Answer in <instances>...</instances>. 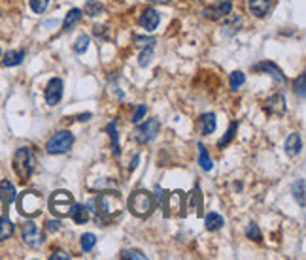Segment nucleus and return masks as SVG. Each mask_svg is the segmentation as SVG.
<instances>
[{"instance_id":"nucleus-1","label":"nucleus","mask_w":306,"mask_h":260,"mask_svg":"<svg viewBox=\"0 0 306 260\" xmlns=\"http://www.w3.org/2000/svg\"><path fill=\"white\" fill-rule=\"evenodd\" d=\"M36 168V157L28 147H19L14 155V170L21 181H26Z\"/></svg>"},{"instance_id":"nucleus-2","label":"nucleus","mask_w":306,"mask_h":260,"mask_svg":"<svg viewBox=\"0 0 306 260\" xmlns=\"http://www.w3.org/2000/svg\"><path fill=\"white\" fill-rule=\"evenodd\" d=\"M153 206H155L153 196L148 191H136L128 198V211L140 219L150 217L153 211Z\"/></svg>"},{"instance_id":"nucleus-3","label":"nucleus","mask_w":306,"mask_h":260,"mask_svg":"<svg viewBox=\"0 0 306 260\" xmlns=\"http://www.w3.org/2000/svg\"><path fill=\"white\" fill-rule=\"evenodd\" d=\"M74 145V134L70 130H59L51 136L46 143V151L50 155H64Z\"/></svg>"},{"instance_id":"nucleus-4","label":"nucleus","mask_w":306,"mask_h":260,"mask_svg":"<svg viewBox=\"0 0 306 260\" xmlns=\"http://www.w3.org/2000/svg\"><path fill=\"white\" fill-rule=\"evenodd\" d=\"M159 130H161V123H159V119H148L146 123L136 126V130L132 132V140L136 143H140V145H146V143L153 142L157 134H159Z\"/></svg>"},{"instance_id":"nucleus-5","label":"nucleus","mask_w":306,"mask_h":260,"mask_svg":"<svg viewBox=\"0 0 306 260\" xmlns=\"http://www.w3.org/2000/svg\"><path fill=\"white\" fill-rule=\"evenodd\" d=\"M17 208L21 215H28V217L38 215L42 210V196L38 193H23L17 202Z\"/></svg>"},{"instance_id":"nucleus-6","label":"nucleus","mask_w":306,"mask_h":260,"mask_svg":"<svg viewBox=\"0 0 306 260\" xmlns=\"http://www.w3.org/2000/svg\"><path fill=\"white\" fill-rule=\"evenodd\" d=\"M74 204V198L72 194L66 193V191H57L53 193V196L50 198V210L59 215V217H64V215H70V208Z\"/></svg>"},{"instance_id":"nucleus-7","label":"nucleus","mask_w":306,"mask_h":260,"mask_svg":"<svg viewBox=\"0 0 306 260\" xmlns=\"http://www.w3.org/2000/svg\"><path fill=\"white\" fill-rule=\"evenodd\" d=\"M21 236H23L25 244L28 245V247H32V249H38V247H42L44 245L42 230L36 227V223H32V221H26L25 225L21 227Z\"/></svg>"},{"instance_id":"nucleus-8","label":"nucleus","mask_w":306,"mask_h":260,"mask_svg":"<svg viewBox=\"0 0 306 260\" xmlns=\"http://www.w3.org/2000/svg\"><path fill=\"white\" fill-rule=\"evenodd\" d=\"M230 13H232V2L230 0L216 2V4H210L202 9V17L210 19V21H220L223 17H229Z\"/></svg>"},{"instance_id":"nucleus-9","label":"nucleus","mask_w":306,"mask_h":260,"mask_svg":"<svg viewBox=\"0 0 306 260\" xmlns=\"http://www.w3.org/2000/svg\"><path fill=\"white\" fill-rule=\"evenodd\" d=\"M62 92H64V85L60 77H53L50 79V83L46 87V102L48 106H57L62 98Z\"/></svg>"},{"instance_id":"nucleus-10","label":"nucleus","mask_w":306,"mask_h":260,"mask_svg":"<svg viewBox=\"0 0 306 260\" xmlns=\"http://www.w3.org/2000/svg\"><path fill=\"white\" fill-rule=\"evenodd\" d=\"M263 108L268 115H284V113H286V96L280 94V92L272 94L270 98L264 100Z\"/></svg>"},{"instance_id":"nucleus-11","label":"nucleus","mask_w":306,"mask_h":260,"mask_svg":"<svg viewBox=\"0 0 306 260\" xmlns=\"http://www.w3.org/2000/svg\"><path fill=\"white\" fill-rule=\"evenodd\" d=\"M138 23H140V26L146 28L148 32H153V30L159 26V23H161V15H159L153 8H146L144 11L140 13Z\"/></svg>"},{"instance_id":"nucleus-12","label":"nucleus","mask_w":306,"mask_h":260,"mask_svg":"<svg viewBox=\"0 0 306 260\" xmlns=\"http://www.w3.org/2000/svg\"><path fill=\"white\" fill-rule=\"evenodd\" d=\"M255 70H264V72H268L272 76V79L276 81V83H286L288 79H286V76H284V72H282L280 68L276 66L274 62H259V64H255Z\"/></svg>"},{"instance_id":"nucleus-13","label":"nucleus","mask_w":306,"mask_h":260,"mask_svg":"<svg viewBox=\"0 0 306 260\" xmlns=\"http://www.w3.org/2000/svg\"><path fill=\"white\" fill-rule=\"evenodd\" d=\"M248 6L255 17H264L270 11L272 0H248Z\"/></svg>"},{"instance_id":"nucleus-14","label":"nucleus","mask_w":306,"mask_h":260,"mask_svg":"<svg viewBox=\"0 0 306 260\" xmlns=\"http://www.w3.org/2000/svg\"><path fill=\"white\" fill-rule=\"evenodd\" d=\"M70 217L76 225H85L87 219H89V210L85 204H72L70 208Z\"/></svg>"},{"instance_id":"nucleus-15","label":"nucleus","mask_w":306,"mask_h":260,"mask_svg":"<svg viewBox=\"0 0 306 260\" xmlns=\"http://www.w3.org/2000/svg\"><path fill=\"white\" fill-rule=\"evenodd\" d=\"M216 115L214 113H204V115H200V119H198V128H200V132H202L204 136H210L216 132Z\"/></svg>"},{"instance_id":"nucleus-16","label":"nucleus","mask_w":306,"mask_h":260,"mask_svg":"<svg viewBox=\"0 0 306 260\" xmlns=\"http://www.w3.org/2000/svg\"><path fill=\"white\" fill-rule=\"evenodd\" d=\"M300 147H302V143H300V136H298L297 132L289 134L288 140H286V153H288L289 157H297L298 153H300Z\"/></svg>"},{"instance_id":"nucleus-17","label":"nucleus","mask_w":306,"mask_h":260,"mask_svg":"<svg viewBox=\"0 0 306 260\" xmlns=\"http://www.w3.org/2000/svg\"><path fill=\"white\" fill-rule=\"evenodd\" d=\"M82 15H84V11H82L80 8L70 9V11L66 13V17H64V21H62V30L68 32L72 26H76L78 23H80V19H82Z\"/></svg>"},{"instance_id":"nucleus-18","label":"nucleus","mask_w":306,"mask_h":260,"mask_svg":"<svg viewBox=\"0 0 306 260\" xmlns=\"http://www.w3.org/2000/svg\"><path fill=\"white\" fill-rule=\"evenodd\" d=\"M0 198H4V206L16 202V187L10 183L8 179H4V181L0 183Z\"/></svg>"},{"instance_id":"nucleus-19","label":"nucleus","mask_w":306,"mask_h":260,"mask_svg":"<svg viewBox=\"0 0 306 260\" xmlns=\"http://www.w3.org/2000/svg\"><path fill=\"white\" fill-rule=\"evenodd\" d=\"M223 225H225V221H223V217H221L220 213H208L206 217H204V227H206V230H210V232H216V230H220V228H223Z\"/></svg>"},{"instance_id":"nucleus-20","label":"nucleus","mask_w":306,"mask_h":260,"mask_svg":"<svg viewBox=\"0 0 306 260\" xmlns=\"http://www.w3.org/2000/svg\"><path fill=\"white\" fill-rule=\"evenodd\" d=\"M23 59H25V51L23 49H17V51H8L6 55H4V60H2V64L4 66H17V64H21L23 62Z\"/></svg>"},{"instance_id":"nucleus-21","label":"nucleus","mask_w":306,"mask_h":260,"mask_svg":"<svg viewBox=\"0 0 306 260\" xmlns=\"http://www.w3.org/2000/svg\"><path fill=\"white\" fill-rule=\"evenodd\" d=\"M106 132L110 136V142H112V153L114 155H119V132H118V125L116 121H112L110 125H106Z\"/></svg>"},{"instance_id":"nucleus-22","label":"nucleus","mask_w":306,"mask_h":260,"mask_svg":"<svg viewBox=\"0 0 306 260\" xmlns=\"http://www.w3.org/2000/svg\"><path fill=\"white\" fill-rule=\"evenodd\" d=\"M14 234V223L6 215L0 217V242H6Z\"/></svg>"},{"instance_id":"nucleus-23","label":"nucleus","mask_w":306,"mask_h":260,"mask_svg":"<svg viewBox=\"0 0 306 260\" xmlns=\"http://www.w3.org/2000/svg\"><path fill=\"white\" fill-rule=\"evenodd\" d=\"M198 164H200V168L206 170V172H210V170L214 168L212 159H210V155H208V151L204 149L202 143H198Z\"/></svg>"},{"instance_id":"nucleus-24","label":"nucleus","mask_w":306,"mask_h":260,"mask_svg":"<svg viewBox=\"0 0 306 260\" xmlns=\"http://www.w3.org/2000/svg\"><path fill=\"white\" fill-rule=\"evenodd\" d=\"M102 11H104V6L100 4V0H87L85 2V13L91 17H96L100 15Z\"/></svg>"},{"instance_id":"nucleus-25","label":"nucleus","mask_w":306,"mask_h":260,"mask_svg":"<svg viewBox=\"0 0 306 260\" xmlns=\"http://www.w3.org/2000/svg\"><path fill=\"white\" fill-rule=\"evenodd\" d=\"M89 42H91V38H89L87 34H82V36H78V40L74 42V45H72L74 53H78V55H84L85 51L89 49Z\"/></svg>"},{"instance_id":"nucleus-26","label":"nucleus","mask_w":306,"mask_h":260,"mask_svg":"<svg viewBox=\"0 0 306 260\" xmlns=\"http://www.w3.org/2000/svg\"><path fill=\"white\" fill-rule=\"evenodd\" d=\"M246 83V76H244V72H240V70H234V72H230L229 76V85L232 91H236L240 89L242 85Z\"/></svg>"},{"instance_id":"nucleus-27","label":"nucleus","mask_w":306,"mask_h":260,"mask_svg":"<svg viewBox=\"0 0 306 260\" xmlns=\"http://www.w3.org/2000/svg\"><path fill=\"white\" fill-rule=\"evenodd\" d=\"M94 245H96V236L93 234V232H85L84 236H82V249H84L85 253L93 251Z\"/></svg>"},{"instance_id":"nucleus-28","label":"nucleus","mask_w":306,"mask_h":260,"mask_svg":"<svg viewBox=\"0 0 306 260\" xmlns=\"http://www.w3.org/2000/svg\"><path fill=\"white\" fill-rule=\"evenodd\" d=\"M236 130H238V123H230L229 130H227V132H225V136H223L220 142H218V147H220V149H221V147H227V145L230 143V140L234 138V134H236Z\"/></svg>"},{"instance_id":"nucleus-29","label":"nucleus","mask_w":306,"mask_h":260,"mask_svg":"<svg viewBox=\"0 0 306 260\" xmlns=\"http://www.w3.org/2000/svg\"><path fill=\"white\" fill-rule=\"evenodd\" d=\"M293 196L298 202V206H304V179H298L297 183L293 185Z\"/></svg>"},{"instance_id":"nucleus-30","label":"nucleus","mask_w":306,"mask_h":260,"mask_svg":"<svg viewBox=\"0 0 306 260\" xmlns=\"http://www.w3.org/2000/svg\"><path fill=\"white\" fill-rule=\"evenodd\" d=\"M119 257L125 260V259H134V260H146V255L138 249H123L119 253Z\"/></svg>"},{"instance_id":"nucleus-31","label":"nucleus","mask_w":306,"mask_h":260,"mask_svg":"<svg viewBox=\"0 0 306 260\" xmlns=\"http://www.w3.org/2000/svg\"><path fill=\"white\" fill-rule=\"evenodd\" d=\"M246 236L250 238V240H255V242H261V240H263V236H261V230H259V227H257L255 223H250V225H248Z\"/></svg>"},{"instance_id":"nucleus-32","label":"nucleus","mask_w":306,"mask_h":260,"mask_svg":"<svg viewBox=\"0 0 306 260\" xmlns=\"http://www.w3.org/2000/svg\"><path fill=\"white\" fill-rule=\"evenodd\" d=\"M50 2L51 0H30V9L34 13H44L50 6Z\"/></svg>"},{"instance_id":"nucleus-33","label":"nucleus","mask_w":306,"mask_h":260,"mask_svg":"<svg viewBox=\"0 0 306 260\" xmlns=\"http://www.w3.org/2000/svg\"><path fill=\"white\" fill-rule=\"evenodd\" d=\"M304 91H306V76L300 74V76L295 79V92L298 94V98H304Z\"/></svg>"},{"instance_id":"nucleus-34","label":"nucleus","mask_w":306,"mask_h":260,"mask_svg":"<svg viewBox=\"0 0 306 260\" xmlns=\"http://www.w3.org/2000/svg\"><path fill=\"white\" fill-rule=\"evenodd\" d=\"M152 59H153V47H148V49H144L142 53H140V57H138V64L144 68L152 62Z\"/></svg>"},{"instance_id":"nucleus-35","label":"nucleus","mask_w":306,"mask_h":260,"mask_svg":"<svg viewBox=\"0 0 306 260\" xmlns=\"http://www.w3.org/2000/svg\"><path fill=\"white\" fill-rule=\"evenodd\" d=\"M146 111H148V106L146 104H140L138 108H136V111H134V115H132V123H140L142 119H144V115H146Z\"/></svg>"},{"instance_id":"nucleus-36","label":"nucleus","mask_w":306,"mask_h":260,"mask_svg":"<svg viewBox=\"0 0 306 260\" xmlns=\"http://www.w3.org/2000/svg\"><path fill=\"white\" fill-rule=\"evenodd\" d=\"M136 43H138L140 47H153L155 38H142V36H136Z\"/></svg>"},{"instance_id":"nucleus-37","label":"nucleus","mask_w":306,"mask_h":260,"mask_svg":"<svg viewBox=\"0 0 306 260\" xmlns=\"http://www.w3.org/2000/svg\"><path fill=\"white\" fill-rule=\"evenodd\" d=\"M50 260H70V255H66L64 251H53L50 255Z\"/></svg>"},{"instance_id":"nucleus-38","label":"nucleus","mask_w":306,"mask_h":260,"mask_svg":"<svg viewBox=\"0 0 306 260\" xmlns=\"http://www.w3.org/2000/svg\"><path fill=\"white\" fill-rule=\"evenodd\" d=\"M46 225H48L46 228H48L50 232H57V230H60V221H48Z\"/></svg>"},{"instance_id":"nucleus-39","label":"nucleus","mask_w":306,"mask_h":260,"mask_svg":"<svg viewBox=\"0 0 306 260\" xmlns=\"http://www.w3.org/2000/svg\"><path fill=\"white\" fill-rule=\"evenodd\" d=\"M89 119H91V113H84V115L78 117V121H89Z\"/></svg>"},{"instance_id":"nucleus-40","label":"nucleus","mask_w":306,"mask_h":260,"mask_svg":"<svg viewBox=\"0 0 306 260\" xmlns=\"http://www.w3.org/2000/svg\"><path fill=\"white\" fill-rule=\"evenodd\" d=\"M148 2H153V4H168L170 0H148Z\"/></svg>"},{"instance_id":"nucleus-41","label":"nucleus","mask_w":306,"mask_h":260,"mask_svg":"<svg viewBox=\"0 0 306 260\" xmlns=\"http://www.w3.org/2000/svg\"><path fill=\"white\" fill-rule=\"evenodd\" d=\"M0 59H2V49H0Z\"/></svg>"}]
</instances>
